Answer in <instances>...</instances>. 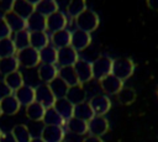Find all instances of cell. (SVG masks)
<instances>
[{"label":"cell","mask_w":158,"mask_h":142,"mask_svg":"<svg viewBox=\"0 0 158 142\" xmlns=\"http://www.w3.org/2000/svg\"><path fill=\"white\" fill-rule=\"evenodd\" d=\"M93 77L98 80L105 78L109 74H112V58L107 56H100L94 62H91Z\"/></svg>","instance_id":"4"},{"label":"cell","mask_w":158,"mask_h":142,"mask_svg":"<svg viewBox=\"0 0 158 142\" xmlns=\"http://www.w3.org/2000/svg\"><path fill=\"white\" fill-rule=\"evenodd\" d=\"M78 59H79L78 52L72 46H67V47H63V48H59L58 49L57 64L59 67H70V65H74Z\"/></svg>","instance_id":"8"},{"label":"cell","mask_w":158,"mask_h":142,"mask_svg":"<svg viewBox=\"0 0 158 142\" xmlns=\"http://www.w3.org/2000/svg\"><path fill=\"white\" fill-rule=\"evenodd\" d=\"M11 94H14V93H12L11 89L6 85V83L4 81V79L0 80V101H1L2 99H5L6 96L11 95Z\"/></svg>","instance_id":"41"},{"label":"cell","mask_w":158,"mask_h":142,"mask_svg":"<svg viewBox=\"0 0 158 142\" xmlns=\"http://www.w3.org/2000/svg\"><path fill=\"white\" fill-rule=\"evenodd\" d=\"M1 135H2V131H1V130H0V137H1Z\"/></svg>","instance_id":"48"},{"label":"cell","mask_w":158,"mask_h":142,"mask_svg":"<svg viewBox=\"0 0 158 142\" xmlns=\"http://www.w3.org/2000/svg\"><path fill=\"white\" fill-rule=\"evenodd\" d=\"M65 98L73 104V105H78L80 102H84L86 99V93L84 90V88L81 86V84L79 85H74V86H69Z\"/></svg>","instance_id":"26"},{"label":"cell","mask_w":158,"mask_h":142,"mask_svg":"<svg viewBox=\"0 0 158 142\" xmlns=\"http://www.w3.org/2000/svg\"><path fill=\"white\" fill-rule=\"evenodd\" d=\"M16 58H17L20 65L25 67V68H35L41 64L40 51H37L36 48H33L31 46L17 51Z\"/></svg>","instance_id":"3"},{"label":"cell","mask_w":158,"mask_h":142,"mask_svg":"<svg viewBox=\"0 0 158 142\" xmlns=\"http://www.w3.org/2000/svg\"><path fill=\"white\" fill-rule=\"evenodd\" d=\"M42 122H43L44 125L64 127L67 121L57 112V110H56L54 107H48V109H46V112H44V116H43Z\"/></svg>","instance_id":"27"},{"label":"cell","mask_w":158,"mask_h":142,"mask_svg":"<svg viewBox=\"0 0 158 142\" xmlns=\"http://www.w3.org/2000/svg\"><path fill=\"white\" fill-rule=\"evenodd\" d=\"M31 142H44V141H43L41 137H32Z\"/></svg>","instance_id":"46"},{"label":"cell","mask_w":158,"mask_h":142,"mask_svg":"<svg viewBox=\"0 0 158 142\" xmlns=\"http://www.w3.org/2000/svg\"><path fill=\"white\" fill-rule=\"evenodd\" d=\"M12 11L19 16H21L22 19L27 20L35 12V6L26 0H15Z\"/></svg>","instance_id":"29"},{"label":"cell","mask_w":158,"mask_h":142,"mask_svg":"<svg viewBox=\"0 0 158 142\" xmlns=\"http://www.w3.org/2000/svg\"><path fill=\"white\" fill-rule=\"evenodd\" d=\"M73 116L77 117V119H80V120H84V121L89 122L95 116V114H94L90 104L84 101V102H80L78 105H74V114H73Z\"/></svg>","instance_id":"28"},{"label":"cell","mask_w":158,"mask_h":142,"mask_svg":"<svg viewBox=\"0 0 158 142\" xmlns=\"http://www.w3.org/2000/svg\"><path fill=\"white\" fill-rule=\"evenodd\" d=\"M4 81L6 83V85L11 89L12 93H15L17 89H20L25 83H23V75L21 74V72L16 70L6 77H4Z\"/></svg>","instance_id":"36"},{"label":"cell","mask_w":158,"mask_h":142,"mask_svg":"<svg viewBox=\"0 0 158 142\" xmlns=\"http://www.w3.org/2000/svg\"><path fill=\"white\" fill-rule=\"evenodd\" d=\"M2 116V112H1V109H0V117Z\"/></svg>","instance_id":"47"},{"label":"cell","mask_w":158,"mask_h":142,"mask_svg":"<svg viewBox=\"0 0 158 142\" xmlns=\"http://www.w3.org/2000/svg\"><path fill=\"white\" fill-rule=\"evenodd\" d=\"M26 117L33 122H40L43 120V116H44V112H46V107L43 105H41L40 102L37 101H33L32 104L27 105L26 106Z\"/></svg>","instance_id":"21"},{"label":"cell","mask_w":158,"mask_h":142,"mask_svg":"<svg viewBox=\"0 0 158 142\" xmlns=\"http://www.w3.org/2000/svg\"><path fill=\"white\" fill-rule=\"evenodd\" d=\"M26 1H28L30 4H32L33 6H36V5H37V4H40L42 0H26Z\"/></svg>","instance_id":"45"},{"label":"cell","mask_w":158,"mask_h":142,"mask_svg":"<svg viewBox=\"0 0 158 142\" xmlns=\"http://www.w3.org/2000/svg\"><path fill=\"white\" fill-rule=\"evenodd\" d=\"M91 43V35L89 32L81 31V30H74L72 31V41H70V46L77 51H84L86 49Z\"/></svg>","instance_id":"11"},{"label":"cell","mask_w":158,"mask_h":142,"mask_svg":"<svg viewBox=\"0 0 158 142\" xmlns=\"http://www.w3.org/2000/svg\"><path fill=\"white\" fill-rule=\"evenodd\" d=\"M73 67H74V70L79 78L80 84L88 83L94 78L93 77V67H91L90 62H88L85 59H78Z\"/></svg>","instance_id":"13"},{"label":"cell","mask_w":158,"mask_h":142,"mask_svg":"<svg viewBox=\"0 0 158 142\" xmlns=\"http://www.w3.org/2000/svg\"><path fill=\"white\" fill-rule=\"evenodd\" d=\"M0 142H16V140L11 132H4L0 137Z\"/></svg>","instance_id":"42"},{"label":"cell","mask_w":158,"mask_h":142,"mask_svg":"<svg viewBox=\"0 0 158 142\" xmlns=\"http://www.w3.org/2000/svg\"><path fill=\"white\" fill-rule=\"evenodd\" d=\"M48 85H49V88H51L52 93L54 94L56 99L65 98L67 91H68V89H69V85H68L64 80H62L59 77H57L56 79H53Z\"/></svg>","instance_id":"34"},{"label":"cell","mask_w":158,"mask_h":142,"mask_svg":"<svg viewBox=\"0 0 158 142\" xmlns=\"http://www.w3.org/2000/svg\"><path fill=\"white\" fill-rule=\"evenodd\" d=\"M116 99L121 105H131L136 100V90L130 86H123L116 94Z\"/></svg>","instance_id":"35"},{"label":"cell","mask_w":158,"mask_h":142,"mask_svg":"<svg viewBox=\"0 0 158 142\" xmlns=\"http://www.w3.org/2000/svg\"><path fill=\"white\" fill-rule=\"evenodd\" d=\"M11 38H12L17 51L30 47V31L28 30L16 32V33H14V36H11Z\"/></svg>","instance_id":"38"},{"label":"cell","mask_w":158,"mask_h":142,"mask_svg":"<svg viewBox=\"0 0 158 142\" xmlns=\"http://www.w3.org/2000/svg\"><path fill=\"white\" fill-rule=\"evenodd\" d=\"M19 67H20V63H19L16 56L0 58V74L2 78L19 70Z\"/></svg>","instance_id":"24"},{"label":"cell","mask_w":158,"mask_h":142,"mask_svg":"<svg viewBox=\"0 0 158 142\" xmlns=\"http://www.w3.org/2000/svg\"><path fill=\"white\" fill-rule=\"evenodd\" d=\"M135 62L127 57H118L112 59V74L122 81L128 79L135 72Z\"/></svg>","instance_id":"2"},{"label":"cell","mask_w":158,"mask_h":142,"mask_svg":"<svg viewBox=\"0 0 158 142\" xmlns=\"http://www.w3.org/2000/svg\"><path fill=\"white\" fill-rule=\"evenodd\" d=\"M53 107L57 110V112H58L65 121H68L69 119L73 117V114H74V105H73L67 98L56 99V102H54Z\"/></svg>","instance_id":"20"},{"label":"cell","mask_w":158,"mask_h":142,"mask_svg":"<svg viewBox=\"0 0 158 142\" xmlns=\"http://www.w3.org/2000/svg\"><path fill=\"white\" fill-rule=\"evenodd\" d=\"M58 10H59V6L56 0H42L40 4H37L35 6V11H37L38 14H41L46 17L54 14Z\"/></svg>","instance_id":"32"},{"label":"cell","mask_w":158,"mask_h":142,"mask_svg":"<svg viewBox=\"0 0 158 142\" xmlns=\"http://www.w3.org/2000/svg\"><path fill=\"white\" fill-rule=\"evenodd\" d=\"M16 53H17V48L11 37L0 40V58L12 57L16 56Z\"/></svg>","instance_id":"37"},{"label":"cell","mask_w":158,"mask_h":142,"mask_svg":"<svg viewBox=\"0 0 158 142\" xmlns=\"http://www.w3.org/2000/svg\"><path fill=\"white\" fill-rule=\"evenodd\" d=\"M51 42L49 35L47 31H40V32H30V46L36 48L37 51H41L46 46H48Z\"/></svg>","instance_id":"23"},{"label":"cell","mask_w":158,"mask_h":142,"mask_svg":"<svg viewBox=\"0 0 158 142\" xmlns=\"http://www.w3.org/2000/svg\"><path fill=\"white\" fill-rule=\"evenodd\" d=\"M68 25H69V17L67 16V14L59 10L47 16V31H49L51 33L64 30L67 28Z\"/></svg>","instance_id":"5"},{"label":"cell","mask_w":158,"mask_h":142,"mask_svg":"<svg viewBox=\"0 0 158 142\" xmlns=\"http://www.w3.org/2000/svg\"><path fill=\"white\" fill-rule=\"evenodd\" d=\"M15 0H0V12L4 16L5 14L12 11Z\"/></svg>","instance_id":"40"},{"label":"cell","mask_w":158,"mask_h":142,"mask_svg":"<svg viewBox=\"0 0 158 142\" xmlns=\"http://www.w3.org/2000/svg\"><path fill=\"white\" fill-rule=\"evenodd\" d=\"M11 36H12V32H11V30H10V27H9V25H7V22L5 21L4 16L0 17V40H2V38H9V37H11Z\"/></svg>","instance_id":"39"},{"label":"cell","mask_w":158,"mask_h":142,"mask_svg":"<svg viewBox=\"0 0 158 142\" xmlns=\"http://www.w3.org/2000/svg\"><path fill=\"white\" fill-rule=\"evenodd\" d=\"M99 83H100L102 91L107 95H116L123 88V81L118 79L117 77H115L114 74L106 75L105 78L100 79Z\"/></svg>","instance_id":"9"},{"label":"cell","mask_w":158,"mask_h":142,"mask_svg":"<svg viewBox=\"0 0 158 142\" xmlns=\"http://www.w3.org/2000/svg\"><path fill=\"white\" fill-rule=\"evenodd\" d=\"M49 40H51L52 46L56 47L57 49L63 48V47H67V46H70L72 31H69L68 28H64V30L53 32V33H51Z\"/></svg>","instance_id":"15"},{"label":"cell","mask_w":158,"mask_h":142,"mask_svg":"<svg viewBox=\"0 0 158 142\" xmlns=\"http://www.w3.org/2000/svg\"><path fill=\"white\" fill-rule=\"evenodd\" d=\"M86 9H88L86 0H69V2L67 4L65 11H67V16L74 20L78 15H80Z\"/></svg>","instance_id":"30"},{"label":"cell","mask_w":158,"mask_h":142,"mask_svg":"<svg viewBox=\"0 0 158 142\" xmlns=\"http://www.w3.org/2000/svg\"><path fill=\"white\" fill-rule=\"evenodd\" d=\"M20 107H21V104L19 102V100L15 98L14 94L6 96L0 101V109H1L2 116H14L20 111Z\"/></svg>","instance_id":"16"},{"label":"cell","mask_w":158,"mask_h":142,"mask_svg":"<svg viewBox=\"0 0 158 142\" xmlns=\"http://www.w3.org/2000/svg\"><path fill=\"white\" fill-rule=\"evenodd\" d=\"M95 115L104 116L111 109V100L107 95H94L89 101Z\"/></svg>","instance_id":"12"},{"label":"cell","mask_w":158,"mask_h":142,"mask_svg":"<svg viewBox=\"0 0 158 142\" xmlns=\"http://www.w3.org/2000/svg\"><path fill=\"white\" fill-rule=\"evenodd\" d=\"M35 93H36V101L40 102L41 105H43L46 109L48 107H53L54 102H56V96L52 93L51 88L48 84H41L37 85L35 88Z\"/></svg>","instance_id":"6"},{"label":"cell","mask_w":158,"mask_h":142,"mask_svg":"<svg viewBox=\"0 0 158 142\" xmlns=\"http://www.w3.org/2000/svg\"><path fill=\"white\" fill-rule=\"evenodd\" d=\"M64 136H65L64 127L60 126L43 125L41 131V138L44 142H63Z\"/></svg>","instance_id":"10"},{"label":"cell","mask_w":158,"mask_h":142,"mask_svg":"<svg viewBox=\"0 0 158 142\" xmlns=\"http://www.w3.org/2000/svg\"><path fill=\"white\" fill-rule=\"evenodd\" d=\"M157 98H158V89H157Z\"/></svg>","instance_id":"49"},{"label":"cell","mask_w":158,"mask_h":142,"mask_svg":"<svg viewBox=\"0 0 158 142\" xmlns=\"http://www.w3.org/2000/svg\"><path fill=\"white\" fill-rule=\"evenodd\" d=\"M146 5L148 9L158 12V0H146Z\"/></svg>","instance_id":"43"},{"label":"cell","mask_w":158,"mask_h":142,"mask_svg":"<svg viewBox=\"0 0 158 142\" xmlns=\"http://www.w3.org/2000/svg\"><path fill=\"white\" fill-rule=\"evenodd\" d=\"M57 56L58 49L52 44H48L40 51V59L43 64H57Z\"/></svg>","instance_id":"31"},{"label":"cell","mask_w":158,"mask_h":142,"mask_svg":"<svg viewBox=\"0 0 158 142\" xmlns=\"http://www.w3.org/2000/svg\"><path fill=\"white\" fill-rule=\"evenodd\" d=\"M88 127H89V133L93 136H98L101 137L102 135L107 133L110 130V123L109 120L105 116H100V115H95L89 122H88Z\"/></svg>","instance_id":"7"},{"label":"cell","mask_w":158,"mask_h":142,"mask_svg":"<svg viewBox=\"0 0 158 142\" xmlns=\"http://www.w3.org/2000/svg\"><path fill=\"white\" fill-rule=\"evenodd\" d=\"M15 98L19 100V102L21 104V106H27L30 104H32L33 101H36V93H35V88H32L31 85H26L23 84L20 89H17L14 93Z\"/></svg>","instance_id":"14"},{"label":"cell","mask_w":158,"mask_h":142,"mask_svg":"<svg viewBox=\"0 0 158 142\" xmlns=\"http://www.w3.org/2000/svg\"><path fill=\"white\" fill-rule=\"evenodd\" d=\"M27 30L30 32H40V31H47V17L35 11L27 20Z\"/></svg>","instance_id":"18"},{"label":"cell","mask_w":158,"mask_h":142,"mask_svg":"<svg viewBox=\"0 0 158 142\" xmlns=\"http://www.w3.org/2000/svg\"><path fill=\"white\" fill-rule=\"evenodd\" d=\"M4 19L7 22V25H9V27H10V30H11L12 33H16V32L27 30L26 20L22 19L21 16H19L17 14H15L14 11H10V12L5 14L4 15Z\"/></svg>","instance_id":"19"},{"label":"cell","mask_w":158,"mask_h":142,"mask_svg":"<svg viewBox=\"0 0 158 142\" xmlns=\"http://www.w3.org/2000/svg\"><path fill=\"white\" fill-rule=\"evenodd\" d=\"M11 133L14 135L16 142H31V140H32V135H31L28 127L23 123L15 125L11 130Z\"/></svg>","instance_id":"33"},{"label":"cell","mask_w":158,"mask_h":142,"mask_svg":"<svg viewBox=\"0 0 158 142\" xmlns=\"http://www.w3.org/2000/svg\"><path fill=\"white\" fill-rule=\"evenodd\" d=\"M37 75H38V79L43 84H49L53 79H56L58 77V68L56 67V64L41 63L37 69Z\"/></svg>","instance_id":"17"},{"label":"cell","mask_w":158,"mask_h":142,"mask_svg":"<svg viewBox=\"0 0 158 142\" xmlns=\"http://www.w3.org/2000/svg\"><path fill=\"white\" fill-rule=\"evenodd\" d=\"M58 77L64 80L69 86H74V85H79V78L74 70V67H59L58 68Z\"/></svg>","instance_id":"25"},{"label":"cell","mask_w":158,"mask_h":142,"mask_svg":"<svg viewBox=\"0 0 158 142\" xmlns=\"http://www.w3.org/2000/svg\"><path fill=\"white\" fill-rule=\"evenodd\" d=\"M81 142H104L101 140V137H98V136H93V135H89L86 136Z\"/></svg>","instance_id":"44"},{"label":"cell","mask_w":158,"mask_h":142,"mask_svg":"<svg viewBox=\"0 0 158 142\" xmlns=\"http://www.w3.org/2000/svg\"><path fill=\"white\" fill-rule=\"evenodd\" d=\"M74 23H75L78 30L91 33L93 31H95L99 27L100 19H99V15L95 11H93L90 9H86L85 11H83L80 15H78L74 19Z\"/></svg>","instance_id":"1"},{"label":"cell","mask_w":158,"mask_h":142,"mask_svg":"<svg viewBox=\"0 0 158 142\" xmlns=\"http://www.w3.org/2000/svg\"><path fill=\"white\" fill-rule=\"evenodd\" d=\"M65 127L69 132L74 133V135H79V136H83V135H86L89 132V127H88V122L84 121V120H80V119H77V117H72L69 119L67 122H65Z\"/></svg>","instance_id":"22"}]
</instances>
